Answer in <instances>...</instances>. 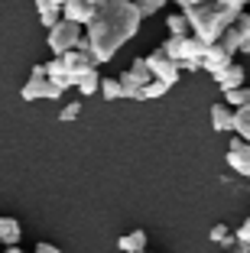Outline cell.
Masks as SVG:
<instances>
[{
  "label": "cell",
  "mask_w": 250,
  "mask_h": 253,
  "mask_svg": "<svg viewBox=\"0 0 250 253\" xmlns=\"http://www.w3.org/2000/svg\"><path fill=\"white\" fill-rule=\"evenodd\" d=\"M166 30H169V36H185V33H192L185 13H172L169 20H166Z\"/></svg>",
  "instance_id": "obj_23"
},
{
  "label": "cell",
  "mask_w": 250,
  "mask_h": 253,
  "mask_svg": "<svg viewBox=\"0 0 250 253\" xmlns=\"http://www.w3.org/2000/svg\"><path fill=\"white\" fill-rule=\"evenodd\" d=\"M62 91H65V88H62L59 82L46 78V82H43V101H59V97H62Z\"/></svg>",
  "instance_id": "obj_26"
},
{
  "label": "cell",
  "mask_w": 250,
  "mask_h": 253,
  "mask_svg": "<svg viewBox=\"0 0 250 253\" xmlns=\"http://www.w3.org/2000/svg\"><path fill=\"white\" fill-rule=\"evenodd\" d=\"M62 65H65V75H68V82H78L81 75H88L98 68L95 55L91 52H81V49H68V52H62Z\"/></svg>",
  "instance_id": "obj_5"
},
{
  "label": "cell",
  "mask_w": 250,
  "mask_h": 253,
  "mask_svg": "<svg viewBox=\"0 0 250 253\" xmlns=\"http://www.w3.org/2000/svg\"><path fill=\"white\" fill-rule=\"evenodd\" d=\"M43 82H46V65L39 62V65L30 68V82L20 88V97L23 101H39L43 97Z\"/></svg>",
  "instance_id": "obj_11"
},
{
  "label": "cell",
  "mask_w": 250,
  "mask_h": 253,
  "mask_svg": "<svg viewBox=\"0 0 250 253\" xmlns=\"http://www.w3.org/2000/svg\"><path fill=\"white\" fill-rule=\"evenodd\" d=\"M75 88H78L85 97H91V94H95V91L101 88V75H98V68H95V72H88V75H81L78 82H75Z\"/></svg>",
  "instance_id": "obj_20"
},
{
  "label": "cell",
  "mask_w": 250,
  "mask_h": 253,
  "mask_svg": "<svg viewBox=\"0 0 250 253\" xmlns=\"http://www.w3.org/2000/svg\"><path fill=\"white\" fill-rule=\"evenodd\" d=\"M20 237H23L20 221H16V217L0 214V244H3V247H13V244H20Z\"/></svg>",
  "instance_id": "obj_14"
},
{
  "label": "cell",
  "mask_w": 250,
  "mask_h": 253,
  "mask_svg": "<svg viewBox=\"0 0 250 253\" xmlns=\"http://www.w3.org/2000/svg\"><path fill=\"white\" fill-rule=\"evenodd\" d=\"M234 133L250 143V104L234 107Z\"/></svg>",
  "instance_id": "obj_17"
},
{
  "label": "cell",
  "mask_w": 250,
  "mask_h": 253,
  "mask_svg": "<svg viewBox=\"0 0 250 253\" xmlns=\"http://www.w3.org/2000/svg\"><path fill=\"white\" fill-rule=\"evenodd\" d=\"M214 3H224V7H231V10H237L241 13L244 7H247V0H214Z\"/></svg>",
  "instance_id": "obj_30"
},
{
  "label": "cell",
  "mask_w": 250,
  "mask_h": 253,
  "mask_svg": "<svg viewBox=\"0 0 250 253\" xmlns=\"http://www.w3.org/2000/svg\"><path fill=\"white\" fill-rule=\"evenodd\" d=\"M98 91L104 94V101H120V97H124L120 94V82L117 78H101V88Z\"/></svg>",
  "instance_id": "obj_24"
},
{
  "label": "cell",
  "mask_w": 250,
  "mask_h": 253,
  "mask_svg": "<svg viewBox=\"0 0 250 253\" xmlns=\"http://www.w3.org/2000/svg\"><path fill=\"white\" fill-rule=\"evenodd\" d=\"M55 3H65V0H55Z\"/></svg>",
  "instance_id": "obj_39"
},
{
  "label": "cell",
  "mask_w": 250,
  "mask_h": 253,
  "mask_svg": "<svg viewBox=\"0 0 250 253\" xmlns=\"http://www.w3.org/2000/svg\"><path fill=\"white\" fill-rule=\"evenodd\" d=\"M140 253H153V250H140Z\"/></svg>",
  "instance_id": "obj_38"
},
{
  "label": "cell",
  "mask_w": 250,
  "mask_h": 253,
  "mask_svg": "<svg viewBox=\"0 0 250 253\" xmlns=\"http://www.w3.org/2000/svg\"><path fill=\"white\" fill-rule=\"evenodd\" d=\"M214 82H218V88L228 94V91L241 88L244 82H247V72H244V65H237V62H231V65H224L221 72H214Z\"/></svg>",
  "instance_id": "obj_9"
},
{
  "label": "cell",
  "mask_w": 250,
  "mask_h": 253,
  "mask_svg": "<svg viewBox=\"0 0 250 253\" xmlns=\"http://www.w3.org/2000/svg\"><path fill=\"white\" fill-rule=\"evenodd\" d=\"M88 3H95V7H101V3H104V0H88Z\"/></svg>",
  "instance_id": "obj_36"
},
{
  "label": "cell",
  "mask_w": 250,
  "mask_h": 253,
  "mask_svg": "<svg viewBox=\"0 0 250 253\" xmlns=\"http://www.w3.org/2000/svg\"><path fill=\"white\" fill-rule=\"evenodd\" d=\"M143 59H147V65H150V72H153V78H159V82H166L172 88V84L179 82V65L176 62L169 59V55L162 52V49H156V52H150V55H143Z\"/></svg>",
  "instance_id": "obj_6"
},
{
  "label": "cell",
  "mask_w": 250,
  "mask_h": 253,
  "mask_svg": "<svg viewBox=\"0 0 250 253\" xmlns=\"http://www.w3.org/2000/svg\"><path fill=\"white\" fill-rule=\"evenodd\" d=\"M169 3H176V7H185V3H189V0H169Z\"/></svg>",
  "instance_id": "obj_35"
},
{
  "label": "cell",
  "mask_w": 250,
  "mask_h": 253,
  "mask_svg": "<svg viewBox=\"0 0 250 253\" xmlns=\"http://www.w3.org/2000/svg\"><path fill=\"white\" fill-rule=\"evenodd\" d=\"M159 49L179 65V72H199V68H201V52H205V42H199L192 33H185V36H169L166 42L159 45Z\"/></svg>",
  "instance_id": "obj_3"
},
{
  "label": "cell",
  "mask_w": 250,
  "mask_h": 253,
  "mask_svg": "<svg viewBox=\"0 0 250 253\" xmlns=\"http://www.w3.org/2000/svg\"><path fill=\"white\" fill-rule=\"evenodd\" d=\"M231 62H234V52H231V49H224L221 42H208L205 52H201V68H205L208 75L221 72V68L231 65Z\"/></svg>",
  "instance_id": "obj_8"
},
{
  "label": "cell",
  "mask_w": 250,
  "mask_h": 253,
  "mask_svg": "<svg viewBox=\"0 0 250 253\" xmlns=\"http://www.w3.org/2000/svg\"><path fill=\"white\" fill-rule=\"evenodd\" d=\"M3 253H23V250H20V244H13V247H3Z\"/></svg>",
  "instance_id": "obj_33"
},
{
  "label": "cell",
  "mask_w": 250,
  "mask_h": 253,
  "mask_svg": "<svg viewBox=\"0 0 250 253\" xmlns=\"http://www.w3.org/2000/svg\"><path fill=\"white\" fill-rule=\"evenodd\" d=\"M166 91H169V84L159 82V78H153V82H147L140 88V101H156V97H162Z\"/></svg>",
  "instance_id": "obj_21"
},
{
  "label": "cell",
  "mask_w": 250,
  "mask_h": 253,
  "mask_svg": "<svg viewBox=\"0 0 250 253\" xmlns=\"http://www.w3.org/2000/svg\"><path fill=\"white\" fill-rule=\"evenodd\" d=\"M117 247L124 253H140V250H147V231H140V227H137V231H130L127 237L117 240Z\"/></svg>",
  "instance_id": "obj_15"
},
{
  "label": "cell",
  "mask_w": 250,
  "mask_h": 253,
  "mask_svg": "<svg viewBox=\"0 0 250 253\" xmlns=\"http://www.w3.org/2000/svg\"><path fill=\"white\" fill-rule=\"evenodd\" d=\"M133 3H137V10H140L143 16H153V13H159L169 0H133Z\"/></svg>",
  "instance_id": "obj_25"
},
{
  "label": "cell",
  "mask_w": 250,
  "mask_h": 253,
  "mask_svg": "<svg viewBox=\"0 0 250 253\" xmlns=\"http://www.w3.org/2000/svg\"><path fill=\"white\" fill-rule=\"evenodd\" d=\"M95 3L88 0H65L62 3V20H72V23H81V26H88V20L95 16Z\"/></svg>",
  "instance_id": "obj_10"
},
{
  "label": "cell",
  "mask_w": 250,
  "mask_h": 253,
  "mask_svg": "<svg viewBox=\"0 0 250 253\" xmlns=\"http://www.w3.org/2000/svg\"><path fill=\"white\" fill-rule=\"evenodd\" d=\"M130 72L140 78V84H147V82H153V72H150V65H147V59H137L130 65Z\"/></svg>",
  "instance_id": "obj_27"
},
{
  "label": "cell",
  "mask_w": 250,
  "mask_h": 253,
  "mask_svg": "<svg viewBox=\"0 0 250 253\" xmlns=\"http://www.w3.org/2000/svg\"><path fill=\"white\" fill-rule=\"evenodd\" d=\"M23 253H26V250H23ZM30 253H33V250H30Z\"/></svg>",
  "instance_id": "obj_40"
},
{
  "label": "cell",
  "mask_w": 250,
  "mask_h": 253,
  "mask_svg": "<svg viewBox=\"0 0 250 253\" xmlns=\"http://www.w3.org/2000/svg\"><path fill=\"white\" fill-rule=\"evenodd\" d=\"M46 65V78H52V82H59L62 88H68V75H65V65H62V55H55V59H49V62H43Z\"/></svg>",
  "instance_id": "obj_18"
},
{
  "label": "cell",
  "mask_w": 250,
  "mask_h": 253,
  "mask_svg": "<svg viewBox=\"0 0 250 253\" xmlns=\"http://www.w3.org/2000/svg\"><path fill=\"white\" fill-rule=\"evenodd\" d=\"M182 13H185V20H189L192 36L208 45V42H218L221 39V33L234 23L237 10L224 7V3H214V0H201V3H189Z\"/></svg>",
  "instance_id": "obj_2"
},
{
  "label": "cell",
  "mask_w": 250,
  "mask_h": 253,
  "mask_svg": "<svg viewBox=\"0 0 250 253\" xmlns=\"http://www.w3.org/2000/svg\"><path fill=\"white\" fill-rule=\"evenodd\" d=\"M33 253H62L59 247H52V244H43V240H39L36 247H33Z\"/></svg>",
  "instance_id": "obj_31"
},
{
  "label": "cell",
  "mask_w": 250,
  "mask_h": 253,
  "mask_svg": "<svg viewBox=\"0 0 250 253\" xmlns=\"http://www.w3.org/2000/svg\"><path fill=\"white\" fill-rule=\"evenodd\" d=\"M78 114H81V104H78V101H72V104H65L59 111V120H62V124H68V120H75Z\"/></svg>",
  "instance_id": "obj_28"
},
{
  "label": "cell",
  "mask_w": 250,
  "mask_h": 253,
  "mask_svg": "<svg viewBox=\"0 0 250 253\" xmlns=\"http://www.w3.org/2000/svg\"><path fill=\"white\" fill-rule=\"evenodd\" d=\"M117 82H120V94H124V97H133V101H140V88H143V84H140V78H137L130 68H127V72H120Z\"/></svg>",
  "instance_id": "obj_16"
},
{
  "label": "cell",
  "mask_w": 250,
  "mask_h": 253,
  "mask_svg": "<svg viewBox=\"0 0 250 253\" xmlns=\"http://www.w3.org/2000/svg\"><path fill=\"white\" fill-rule=\"evenodd\" d=\"M231 253H250V247H237V250H231Z\"/></svg>",
  "instance_id": "obj_34"
},
{
  "label": "cell",
  "mask_w": 250,
  "mask_h": 253,
  "mask_svg": "<svg viewBox=\"0 0 250 253\" xmlns=\"http://www.w3.org/2000/svg\"><path fill=\"white\" fill-rule=\"evenodd\" d=\"M189 3H201V0H189ZM189 3H185V7H189ZM185 7H182V10H185Z\"/></svg>",
  "instance_id": "obj_37"
},
{
  "label": "cell",
  "mask_w": 250,
  "mask_h": 253,
  "mask_svg": "<svg viewBox=\"0 0 250 253\" xmlns=\"http://www.w3.org/2000/svg\"><path fill=\"white\" fill-rule=\"evenodd\" d=\"M211 126H214V133H234V107L214 104L211 107Z\"/></svg>",
  "instance_id": "obj_12"
},
{
  "label": "cell",
  "mask_w": 250,
  "mask_h": 253,
  "mask_svg": "<svg viewBox=\"0 0 250 253\" xmlns=\"http://www.w3.org/2000/svg\"><path fill=\"white\" fill-rule=\"evenodd\" d=\"M224 104H228V107H244V104H250V84H241V88L228 91V94H224Z\"/></svg>",
  "instance_id": "obj_22"
},
{
  "label": "cell",
  "mask_w": 250,
  "mask_h": 253,
  "mask_svg": "<svg viewBox=\"0 0 250 253\" xmlns=\"http://www.w3.org/2000/svg\"><path fill=\"white\" fill-rule=\"evenodd\" d=\"M208 240H211V244H221V247H234L237 244L234 231H231L228 224H214L211 231H208Z\"/></svg>",
  "instance_id": "obj_19"
},
{
  "label": "cell",
  "mask_w": 250,
  "mask_h": 253,
  "mask_svg": "<svg viewBox=\"0 0 250 253\" xmlns=\"http://www.w3.org/2000/svg\"><path fill=\"white\" fill-rule=\"evenodd\" d=\"M143 23V13L137 10L133 0H104L101 7L95 10V16L85 26V39L91 45L95 62H110L124 42H130L137 36Z\"/></svg>",
  "instance_id": "obj_1"
},
{
  "label": "cell",
  "mask_w": 250,
  "mask_h": 253,
  "mask_svg": "<svg viewBox=\"0 0 250 253\" xmlns=\"http://www.w3.org/2000/svg\"><path fill=\"white\" fill-rule=\"evenodd\" d=\"M36 10H39L43 30H52V26L62 20V3H55V0H36Z\"/></svg>",
  "instance_id": "obj_13"
},
{
  "label": "cell",
  "mask_w": 250,
  "mask_h": 253,
  "mask_svg": "<svg viewBox=\"0 0 250 253\" xmlns=\"http://www.w3.org/2000/svg\"><path fill=\"white\" fill-rule=\"evenodd\" d=\"M237 55H250V39H244L241 49H237Z\"/></svg>",
  "instance_id": "obj_32"
},
{
  "label": "cell",
  "mask_w": 250,
  "mask_h": 253,
  "mask_svg": "<svg viewBox=\"0 0 250 253\" xmlns=\"http://www.w3.org/2000/svg\"><path fill=\"white\" fill-rule=\"evenodd\" d=\"M81 30H85L81 23L59 20V23H55V26L49 30V39H46V42H49V49H52L55 55H62V52H68V49H75V45H78V39L85 36Z\"/></svg>",
  "instance_id": "obj_4"
},
{
  "label": "cell",
  "mask_w": 250,
  "mask_h": 253,
  "mask_svg": "<svg viewBox=\"0 0 250 253\" xmlns=\"http://www.w3.org/2000/svg\"><path fill=\"white\" fill-rule=\"evenodd\" d=\"M234 237H237V244H241V247H250V217L234 231Z\"/></svg>",
  "instance_id": "obj_29"
},
{
  "label": "cell",
  "mask_w": 250,
  "mask_h": 253,
  "mask_svg": "<svg viewBox=\"0 0 250 253\" xmlns=\"http://www.w3.org/2000/svg\"><path fill=\"white\" fill-rule=\"evenodd\" d=\"M228 166L237 172V175H247L250 179V143L247 140L234 136V140L228 143Z\"/></svg>",
  "instance_id": "obj_7"
}]
</instances>
